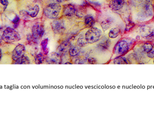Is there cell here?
Wrapping results in <instances>:
<instances>
[{
    "label": "cell",
    "mask_w": 154,
    "mask_h": 113,
    "mask_svg": "<svg viewBox=\"0 0 154 113\" xmlns=\"http://www.w3.org/2000/svg\"><path fill=\"white\" fill-rule=\"evenodd\" d=\"M47 61L50 64H58L60 61V58L57 54H51L47 58Z\"/></svg>",
    "instance_id": "obj_11"
},
{
    "label": "cell",
    "mask_w": 154,
    "mask_h": 113,
    "mask_svg": "<svg viewBox=\"0 0 154 113\" xmlns=\"http://www.w3.org/2000/svg\"><path fill=\"white\" fill-rule=\"evenodd\" d=\"M61 9V6L59 4H50L44 9V13L48 19H56L58 16Z\"/></svg>",
    "instance_id": "obj_3"
},
{
    "label": "cell",
    "mask_w": 154,
    "mask_h": 113,
    "mask_svg": "<svg viewBox=\"0 0 154 113\" xmlns=\"http://www.w3.org/2000/svg\"><path fill=\"white\" fill-rule=\"evenodd\" d=\"M32 32L33 37L37 39H39L43 37L45 32L44 27L41 23H36L32 27Z\"/></svg>",
    "instance_id": "obj_6"
},
{
    "label": "cell",
    "mask_w": 154,
    "mask_h": 113,
    "mask_svg": "<svg viewBox=\"0 0 154 113\" xmlns=\"http://www.w3.org/2000/svg\"><path fill=\"white\" fill-rule=\"evenodd\" d=\"M30 63L29 57L25 55L23 56L19 59L14 61V64H29Z\"/></svg>",
    "instance_id": "obj_15"
},
{
    "label": "cell",
    "mask_w": 154,
    "mask_h": 113,
    "mask_svg": "<svg viewBox=\"0 0 154 113\" xmlns=\"http://www.w3.org/2000/svg\"><path fill=\"white\" fill-rule=\"evenodd\" d=\"M79 50L77 47H71L69 49V54L70 56L75 57L79 55Z\"/></svg>",
    "instance_id": "obj_20"
},
{
    "label": "cell",
    "mask_w": 154,
    "mask_h": 113,
    "mask_svg": "<svg viewBox=\"0 0 154 113\" xmlns=\"http://www.w3.org/2000/svg\"><path fill=\"white\" fill-rule=\"evenodd\" d=\"M88 44L84 38H80L77 41V45L80 47H84L86 46Z\"/></svg>",
    "instance_id": "obj_22"
},
{
    "label": "cell",
    "mask_w": 154,
    "mask_h": 113,
    "mask_svg": "<svg viewBox=\"0 0 154 113\" xmlns=\"http://www.w3.org/2000/svg\"><path fill=\"white\" fill-rule=\"evenodd\" d=\"M129 43L126 40H121L116 45L114 53L117 55L122 56L127 54L130 48Z\"/></svg>",
    "instance_id": "obj_4"
},
{
    "label": "cell",
    "mask_w": 154,
    "mask_h": 113,
    "mask_svg": "<svg viewBox=\"0 0 154 113\" xmlns=\"http://www.w3.org/2000/svg\"><path fill=\"white\" fill-rule=\"evenodd\" d=\"M2 50L0 49V61H1V59H2Z\"/></svg>",
    "instance_id": "obj_27"
},
{
    "label": "cell",
    "mask_w": 154,
    "mask_h": 113,
    "mask_svg": "<svg viewBox=\"0 0 154 113\" xmlns=\"http://www.w3.org/2000/svg\"><path fill=\"white\" fill-rule=\"evenodd\" d=\"M114 63L117 64H128V62L126 58L119 57L114 60Z\"/></svg>",
    "instance_id": "obj_19"
},
{
    "label": "cell",
    "mask_w": 154,
    "mask_h": 113,
    "mask_svg": "<svg viewBox=\"0 0 154 113\" xmlns=\"http://www.w3.org/2000/svg\"><path fill=\"white\" fill-rule=\"evenodd\" d=\"M2 39L7 43H12L20 40V34L14 29L7 28L5 29L2 36Z\"/></svg>",
    "instance_id": "obj_1"
},
{
    "label": "cell",
    "mask_w": 154,
    "mask_h": 113,
    "mask_svg": "<svg viewBox=\"0 0 154 113\" xmlns=\"http://www.w3.org/2000/svg\"><path fill=\"white\" fill-rule=\"evenodd\" d=\"M147 57L149 58H154V47L150 51L149 53L147 54Z\"/></svg>",
    "instance_id": "obj_25"
},
{
    "label": "cell",
    "mask_w": 154,
    "mask_h": 113,
    "mask_svg": "<svg viewBox=\"0 0 154 113\" xmlns=\"http://www.w3.org/2000/svg\"><path fill=\"white\" fill-rule=\"evenodd\" d=\"M45 59L44 55L41 53L38 54L35 58V62L37 64H40L43 62Z\"/></svg>",
    "instance_id": "obj_21"
},
{
    "label": "cell",
    "mask_w": 154,
    "mask_h": 113,
    "mask_svg": "<svg viewBox=\"0 0 154 113\" xmlns=\"http://www.w3.org/2000/svg\"><path fill=\"white\" fill-rule=\"evenodd\" d=\"M153 62H154V60H153Z\"/></svg>",
    "instance_id": "obj_31"
},
{
    "label": "cell",
    "mask_w": 154,
    "mask_h": 113,
    "mask_svg": "<svg viewBox=\"0 0 154 113\" xmlns=\"http://www.w3.org/2000/svg\"><path fill=\"white\" fill-rule=\"evenodd\" d=\"M25 53V47L24 45L22 44H19L18 46H16V47L14 48V50L12 52L13 60L14 61H16L17 60L24 55Z\"/></svg>",
    "instance_id": "obj_7"
},
{
    "label": "cell",
    "mask_w": 154,
    "mask_h": 113,
    "mask_svg": "<svg viewBox=\"0 0 154 113\" xmlns=\"http://www.w3.org/2000/svg\"><path fill=\"white\" fill-rule=\"evenodd\" d=\"M147 2L151 3L154 0H146Z\"/></svg>",
    "instance_id": "obj_28"
},
{
    "label": "cell",
    "mask_w": 154,
    "mask_h": 113,
    "mask_svg": "<svg viewBox=\"0 0 154 113\" xmlns=\"http://www.w3.org/2000/svg\"><path fill=\"white\" fill-rule=\"evenodd\" d=\"M39 10V7L38 4H36L34 7L30 8L28 10L26 11V12L29 16L34 18L38 15Z\"/></svg>",
    "instance_id": "obj_12"
},
{
    "label": "cell",
    "mask_w": 154,
    "mask_h": 113,
    "mask_svg": "<svg viewBox=\"0 0 154 113\" xmlns=\"http://www.w3.org/2000/svg\"><path fill=\"white\" fill-rule=\"evenodd\" d=\"M95 20L91 15H87L84 18V23L88 27H92L95 24Z\"/></svg>",
    "instance_id": "obj_13"
},
{
    "label": "cell",
    "mask_w": 154,
    "mask_h": 113,
    "mask_svg": "<svg viewBox=\"0 0 154 113\" xmlns=\"http://www.w3.org/2000/svg\"><path fill=\"white\" fill-rule=\"evenodd\" d=\"M114 20L111 17H109L104 20L101 23V26L104 31L107 30L113 23Z\"/></svg>",
    "instance_id": "obj_10"
},
{
    "label": "cell",
    "mask_w": 154,
    "mask_h": 113,
    "mask_svg": "<svg viewBox=\"0 0 154 113\" xmlns=\"http://www.w3.org/2000/svg\"><path fill=\"white\" fill-rule=\"evenodd\" d=\"M51 27L53 31L56 34H62L66 29L65 22L63 20L60 19L53 21L51 23Z\"/></svg>",
    "instance_id": "obj_5"
},
{
    "label": "cell",
    "mask_w": 154,
    "mask_h": 113,
    "mask_svg": "<svg viewBox=\"0 0 154 113\" xmlns=\"http://www.w3.org/2000/svg\"><path fill=\"white\" fill-rule=\"evenodd\" d=\"M0 3L4 6H7L8 4V0H0Z\"/></svg>",
    "instance_id": "obj_26"
},
{
    "label": "cell",
    "mask_w": 154,
    "mask_h": 113,
    "mask_svg": "<svg viewBox=\"0 0 154 113\" xmlns=\"http://www.w3.org/2000/svg\"><path fill=\"white\" fill-rule=\"evenodd\" d=\"M63 14L68 17H71L76 13V9L75 5L72 4H66L64 5L63 10Z\"/></svg>",
    "instance_id": "obj_8"
},
{
    "label": "cell",
    "mask_w": 154,
    "mask_h": 113,
    "mask_svg": "<svg viewBox=\"0 0 154 113\" xmlns=\"http://www.w3.org/2000/svg\"><path fill=\"white\" fill-rule=\"evenodd\" d=\"M120 29L118 28H114L111 29L109 32L108 36L109 38L115 39L117 37L120 33Z\"/></svg>",
    "instance_id": "obj_14"
},
{
    "label": "cell",
    "mask_w": 154,
    "mask_h": 113,
    "mask_svg": "<svg viewBox=\"0 0 154 113\" xmlns=\"http://www.w3.org/2000/svg\"><path fill=\"white\" fill-rule=\"evenodd\" d=\"M63 1H64V0H57V1L59 3L62 2Z\"/></svg>",
    "instance_id": "obj_29"
},
{
    "label": "cell",
    "mask_w": 154,
    "mask_h": 113,
    "mask_svg": "<svg viewBox=\"0 0 154 113\" xmlns=\"http://www.w3.org/2000/svg\"><path fill=\"white\" fill-rule=\"evenodd\" d=\"M20 22V18L18 15H16L15 18L12 21V22L14 24V28L18 27L19 23Z\"/></svg>",
    "instance_id": "obj_23"
},
{
    "label": "cell",
    "mask_w": 154,
    "mask_h": 113,
    "mask_svg": "<svg viewBox=\"0 0 154 113\" xmlns=\"http://www.w3.org/2000/svg\"><path fill=\"white\" fill-rule=\"evenodd\" d=\"M48 39L47 38L42 40L41 43L42 48L45 55H48Z\"/></svg>",
    "instance_id": "obj_17"
},
{
    "label": "cell",
    "mask_w": 154,
    "mask_h": 113,
    "mask_svg": "<svg viewBox=\"0 0 154 113\" xmlns=\"http://www.w3.org/2000/svg\"><path fill=\"white\" fill-rule=\"evenodd\" d=\"M88 62L90 64H95V63H97V60L95 58H89L88 60Z\"/></svg>",
    "instance_id": "obj_24"
},
{
    "label": "cell",
    "mask_w": 154,
    "mask_h": 113,
    "mask_svg": "<svg viewBox=\"0 0 154 113\" xmlns=\"http://www.w3.org/2000/svg\"><path fill=\"white\" fill-rule=\"evenodd\" d=\"M102 32L97 28H91L85 34V38L89 44L98 42L102 38Z\"/></svg>",
    "instance_id": "obj_2"
},
{
    "label": "cell",
    "mask_w": 154,
    "mask_h": 113,
    "mask_svg": "<svg viewBox=\"0 0 154 113\" xmlns=\"http://www.w3.org/2000/svg\"><path fill=\"white\" fill-rule=\"evenodd\" d=\"M125 2V0H111L109 4V8L113 10H119L123 7Z\"/></svg>",
    "instance_id": "obj_9"
},
{
    "label": "cell",
    "mask_w": 154,
    "mask_h": 113,
    "mask_svg": "<svg viewBox=\"0 0 154 113\" xmlns=\"http://www.w3.org/2000/svg\"><path fill=\"white\" fill-rule=\"evenodd\" d=\"M110 42L109 39H106L102 41L99 45L100 48L106 50L110 46Z\"/></svg>",
    "instance_id": "obj_16"
},
{
    "label": "cell",
    "mask_w": 154,
    "mask_h": 113,
    "mask_svg": "<svg viewBox=\"0 0 154 113\" xmlns=\"http://www.w3.org/2000/svg\"><path fill=\"white\" fill-rule=\"evenodd\" d=\"M153 46L151 44L146 43L142 46V51L145 53H148L152 49Z\"/></svg>",
    "instance_id": "obj_18"
},
{
    "label": "cell",
    "mask_w": 154,
    "mask_h": 113,
    "mask_svg": "<svg viewBox=\"0 0 154 113\" xmlns=\"http://www.w3.org/2000/svg\"><path fill=\"white\" fill-rule=\"evenodd\" d=\"M69 1V0H64V1Z\"/></svg>",
    "instance_id": "obj_30"
}]
</instances>
